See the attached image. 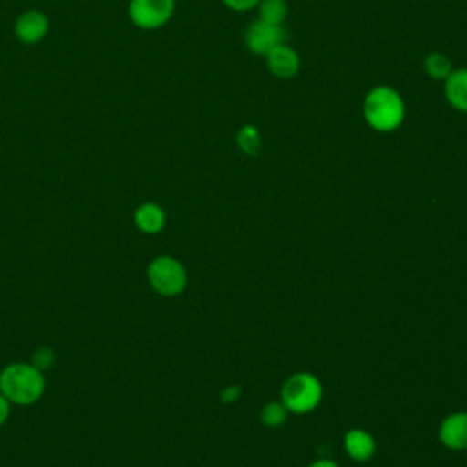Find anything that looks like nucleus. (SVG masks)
I'll list each match as a JSON object with an SVG mask.
<instances>
[{"label": "nucleus", "mask_w": 467, "mask_h": 467, "mask_svg": "<svg viewBox=\"0 0 467 467\" xmlns=\"http://www.w3.org/2000/svg\"><path fill=\"white\" fill-rule=\"evenodd\" d=\"M133 224L139 232L146 235H155L166 226V213L161 204L153 201L140 202L133 212Z\"/></svg>", "instance_id": "10"}, {"label": "nucleus", "mask_w": 467, "mask_h": 467, "mask_svg": "<svg viewBox=\"0 0 467 467\" xmlns=\"http://www.w3.org/2000/svg\"><path fill=\"white\" fill-rule=\"evenodd\" d=\"M259 2H261V0H223V4H224L228 9L235 11V13L252 11V9H255V7L259 5Z\"/></svg>", "instance_id": "18"}, {"label": "nucleus", "mask_w": 467, "mask_h": 467, "mask_svg": "<svg viewBox=\"0 0 467 467\" xmlns=\"http://www.w3.org/2000/svg\"><path fill=\"white\" fill-rule=\"evenodd\" d=\"M365 122L379 133L394 131L405 119L403 97L390 86H376L367 91L361 104Z\"/></svg>", "instance_id": "2"}, {"label": "nucleus", "mask_w": 467, "mask_h": 467, "mask_svg": "<svg viewBox=\"0 0 467 467\" xmlns=\"http://www.w3.org/2000/svg\"><path fill=\"white\" fill-rule=\"evenodd\" d=\"M345 451L356 462H367L376 452V440L363 429H350L345 438Z\"/></svg>", "instance_id": "12"}, {"label": "nucleus", "mask_w": 467, "mask_h": 467, "mask_svg": "<svg viewBox=\"0 0 467 467\" xmlns=\"http://www.w3.org/2000/svg\"><path fill=\"white\" fill-rule=\"evenodd\" d=\"M308 467H339L337 463H334L332 460H328V458H323V460H317V462H314V463H310Z\"/></svg>", "instance_id": "21"}, {"label": "nucleus", "mask_w": 467, "mask_h": 467, "mask_svg": "<svg viewBox=\"0 0 467 467\" xmlns=\"http://www.w3.org/2000/svg\"><path fill=\"white\" fill-rule=\"evenodd\" d=\"M146 281L155 294L162 297H175L184 292L188 285V272L179 259L162 254L148 263Z\"/></svg>", "instance_id": "3"}, {"label": "nucleus", "mask_w": 467, "mask_h": 467, "mask_svg": "<svg viewBox=\"0 0 467 467\" xmlns=\"http://www.w3.org/2000/svg\"><path fill=\"white\" fill-rule=\"evenodd\" d=\"M323 396L321 381L310 372L292 374L281 389V401L288 412L306 414L314 410Z\"/></svg>", "instance_id": "4"}, {"label": "nucleus", "mask_w": 467, "mask_h": 467, "mask_svg": "<svg viewBox=\"0 0 467 467\" xmlns=\"http://www.w3.org/2000/svg\"><path fill=\"white\" fill-rule=\"evenodd\" d=\"M235 144L244 155H250V157L257 155L261 151V146H263L261 133H259L257 126L255 124H243L235 133Z\"/></svg>", "instance_id": "13"}, {"label": "nucleus", "mask_w": 467, "mask_h": 467, "mask_svg": "<svg viewBox=\"0 0 467 467\" xmlns=\"http://www.w3.org/2000/svg\"><path fill=\"white\" fill-rule=\"evenodd\" d=\"M15 36L26 44V46H35L38 44L49 31V18L44 11L40 9H27L18 15L15 20Z\"/></svg>", "instance_id": "7"}, {"label": "nucleus", "mask_w": 467, "mask_h": 467, "mask_svg": "<svg viewBox=\"0 0 467 467\" xmlns=\"http://www.w3.org/2000/svg\"><path fill=\"white\" fill-rule=\"evenodd\" d=\"M286 414H288V410H286V407L283 405V401L279 400V401H268V403L263 407L259 418H261V423H263L265 427H270V429H272V427L283 425L285 420H286Z\"/></svg>", "instance_id": "16"}, {"label": "nucleus", "mask_w": 467, "mask_h": 467, "mask_svg": "<svg viewBox=\"0 0 467 467\" xmlns=\"http://www.w3.org/2000/svg\"><path fill=\"white\" fill-rule=\"evenodd\" d=\"M257 11H259V20L274 26H283L288 15V5H286V0H261L257 5Z\"/></svg>", "instance_id": "15"}, {"label": "nucleus", "mask_w": 467, "mask_h": 467, "mask_svg": "<svg viewBox=\"0 0 467 467\" xmlns=\"http://www.w3.org/2000/svg\"><path fill=\"white\" fill-rule=\"evenodd\" d=\"M11 403L7 401V398L0 392V427L5 425V421L9 420V414H11Z\"/></svg>", "instance_id": "20"}, {"label": "nucleus", "mask_w": 467, "mask_h": 467, "mask_svg": "<svg viewBox=\"0 0 467 467\" xmlns=\"http://www.w3.org/2000/svg\"><path fill=\"white\" fill-rule=\"evenodd\" d=\"M265 58H266L268 71L275 78L290 80V78H294L299 73V67H301L299 53L294 47L286 46L285 42L275 46Z\"/></svg>", "instance_id": "8"}, {"label": "nucleus", "mask_w": 467, "mask_h": 467, "mask_svg": "<svg viewBox=\"0 0 467 467\" xmlns=\"http://www.w3.org/2000/svg\"><path fill=\"white\" fill-rule=\"evenodd\" d=\"M286 38V33L283 26H274L263 20H254L248 24L244 31V46L254 55L266 57L275 46L283 44Z\"/></svg>", "instance_id": "6"}, {"label": "nucleus", "mask_w": 467, "mask_h": 467, "mask_svg": "<svg viewBox=\"0 0 467 467\" xmlns=\"http://www.w3.org/2000/svg\"><path fill=\"white\" fill-rule=\"evenodd\" d=\"M239 396H241V387H237V385H230V387H224L221 390V401L223 403H234V401H237Z\"/></svg>", "instance_id": "19"}, {"label": "nucleus", "mask_w": 467, "mask_h": 467, "mask_svg": "<svg viewBox=\"0 0 467 467\" xmlns=\"http://www.w3.org/2000/svg\"><path fill=\"white\" fill-rule=\"evenodd\" d=\"M57 361V354L55 350L49 347V345H40L36 347L33 352H31V358H29V363L33 367H36L38 370H42L44 374L55 365Z\"/></svg>", "instance_id": "17"}, {"label": "nucleus", "mask_w": 467, "mask_h": 467, "mask_svg": "<svg viewBox=\"0 0 467 467\" xmlns=\"http://www.w3.org/2000/svg\"><path fill=\"white\" fill-rule=\"evenodd\" d=\"M175 0H130L128 16L139 27L153 31L171 20Z\"/></svg>", "instance_id": "5"}, {"label": "nucleus", "mask_w": 467, "mask_h": 467, "mask_svg": "<svg viewBox=\"0 0 467 467\" xmlns=\"http://www.w3.org/2000/svg\"><path fill=\"white\" fill-rule=\"evenodd\" d=\"M452 69L451 58L441 51H432L423 58V71L434 80H445Z\"/></svg>", "instance_id": "14"}, {"label": "nucleus", "mask_w": 467, "mask_h": 467, "mask_svg": "<svg viewBox=\"0 0 467 467\" xmlns=\"http://www.w3.org/2000/svg\"><path fill=\"white\" fill-rule=\"evenodd\" d=\"M440 441L452 451L467 449V412L449 414L438 431Z\"/></svg>", "instance_id": "9"}, {"label": "nucleus", "mask_w": 467, "mask_h": 467, "mask_svg": "<svg viewBox=\"0 0 467 467\" xmlns=\"http://www.w3.org/2000/svg\"><path fill=\"white\" fill-rule=\"evenodd\" d=\"M0 392L13 407H31L46 392V374L29 361H11L0 370Z\"/></svg>", "instance_id": "1"}, {"label": "nucleus", "mask_w": 467, "mask_h": 467, "mask_svg": "<svg viewBox=\"0 0 467 467\" xmlns=\"http://www.w3.org/2000/svg\"><path fill=\"white\" fill-rule=\"evenodd\" d=\"M443 95L451 108L467 113V67L452 69L443 80Z\"/></svg>", "instance_id": "11"}]
</instances>
